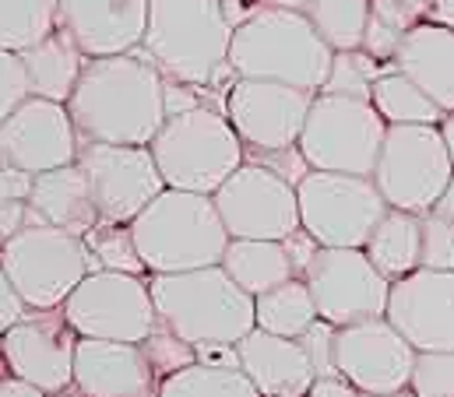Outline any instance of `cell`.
<instances>
[{"instance_id": "1", "label": "cell", "mask_w": 454, "mask_h": 397, "mask_svg": "<svg viewBox=\"0 0 454 397\" xmlns=\"http://www.w3.org/2000/svg\"><path fill=\"white\" fill-rule=\"evenodd\" d=\"M67 113L78 141L148 148L166 123V78L141 53L89 60Z\"/></svg>"}, {"instance_id": "2", "label": "cell", "mask_w": 454, "mask_h": 397, "mask_svg": "<svg viewBox=\"0 0 454 397\" xmlns=\"http://www.w3.org/2000/svg\"><path fill=\"white\" fill-rule=\"evenodd\" d=\"M232 18L226 0H148L141 57L169 82L198 92L236 78L229 67Z\"/></svg>"}, {"instance_id": "3", "label": "cell", "mask_w": 454, "mask_h": 397, "mask_svg": "<svg viewBox=\"0 0 454 397\" xmlns=\"http://www.w3.org/2000/svg\"><path fill=\"white\" fill-rule=\"evenodd\" d=\"M332 46L314 32L303 11L257 7L229 43V67L243 82H275L317 96L332 74Z\"/></svg>"}, {"instance_id": "4", "label": "cell", "mask_w": 454, "mask_h": 397, "mask_svg": "<svg viewBox=\"0 0 454 397\" xmlns=\"http://www.w3.org/2000/svg\"><path fill=\"white\" fill-rule=\"evenodd\" d=\"M155 320L194 348L239 345L254 327V299L223 268L184 275H148Z\"/></svg>"}, {"instance_id": "5", "label": "cell", "mask_w": 454, "mask_h": 397, "mask_svg": "<svg viewBox=\"0 0 454 397\" xmlns=\"http://www.w3.org/2000/svg\"><path fill=\"white\" fill-rule=\"evenodd\" d=\"M130 236L148 275L219 268L229 246V232L215 211V200L184 191H162L130 222Z\"/></svg>"}, {"instance_id": "6", "label": "cell", "mask_w": 454, "mask_h": 397, "mask_svg": "<svg viewBox=\"0 0 454 397\" xmlns=\"http://www.w3.org/2000/svg\"><path fill=\"white\" fill-rule=\"evenodd\" d=\"M148 152L155 159V169L166 191L205 194V198H212L247 162L243 141L236 137L226 113L212 105L166 116Z\"/></svg>"}, {"instance_id": "7", "label": "cell", "mask_w": 454, "mask_h": 397, "mask_svg": "<svg viewBox=\"0 0 454 397\" xmlns=\"http://www.w3.org/2000/svg\"><path fill=\"white\" fill-rule=\"evenodd\" d=\"M0 271L28 309H60L99 264L85 239L50 225H25L0 246Z\"/></svg>"}, {"instance_id": "8", "label": "cell", "mask_w": 454, "mask_h": 397, "mask_svg": "<svg viewBox=\"0 0 454 397\" xmlns=\"http://www.w3.org/2000/svg\"><path fill=\"white\" fill-rule=\"evenodd\" d=\"M387 123L366 99L314 96L300 134V155L314 173L373 176Z\"/></svg>"}, {"instance_id": "9", "label": "cell", "mask_w": 454, "mask_h": 397, "mask_svg": "<svg viewBox=\"0 0 454 397\" xmlns=\"http://www.w3.org/2000/svg\"><path fill=\"white\" fill-rule=\"evenodd\" d=\"M395 211L427 214L454 180V162L441 127H387L377 169L370 176Z\"/></svg>"}, {"instance_id": "10", "label": "cell", "mask_w": 454, "mask_h": 397, "mask_svg": "<svg viewBox=\"0 0 454 397\" xmlns=\"http://www.w3.org/2000/svg\"><path fill=\"white\" fill-rule=\"evenodd\" d=\"M300 229L325 250H363L387 214L377 183L370 176L307 173L296 187Z\"/></svg>"}, {"instance_id": "11", "label": "cell", "mask_w": 454, "mask_h": 397, "mask_svg": "<svg viewBox=\"0 0 454 397\" xmlns=\"http://www.w3.org/2000/svg\"><path fill=\"white\" fill-rule=\"evenodd\" d=\"M60 309L71 331L92 341L141 345L159 323L148 278L116 275V271H92Z\"/></svg>"}, {"instance_id": "12", "label": "cell", "mask_w": 454, "mask_h": 397, "mask_svg": "<svg viewBox=\"0 0 454 397\" xmlns=\"http://www.w3.org/2000/svg\"><path fill=\"white\" fill-rule=\"evenodd\" d=\"M215 211L226 225L229 239H268L286 243L300 232L296 187L275 176L264 166L243 162L226 183L212 194Z\"/></svg>"}, {"instance_id": "13", "label": "cell", "mask_w": 454, "mask_h": 397, "mask_svg": "<svg viewBox=\"0 0 454 397\" xmlns=\"http://www.w3.org/2000/svg\"><path fill=\"white\" fill-rule=\"evenodd\" d=\"M303 282L314 296L317 316L332 327H352L363 320H380L387 313L391 282L370 264L363 250H317Z\"/></svg>"}, {"instance_id": "14", "label": "cell", "mask_w": 454, "mask_h": 397, "mask_svg": "<svg viewBox=\"0 0 454 397\" xmlns=\"http://www.w3.org/2000/svg\"><path fill=\"white\" fill-rule=\"evenodd\" d=\"M78 166L89 180L99 218L114 222V225H130L152 200L166 191L148 148L78 141Z\"/></svg>"}, {"instance_id": "15", "label": "cell", "mask_w": 454, "mask_h": 397, "mask_svg": "<svg viewBox=\"0 0 454 397\" xmlns=\"http://www.w3.org/2000/svg\"><path fill=\"white\" fill-rule=\"evenodd\" d=\"M4 359L11 377L32 384L43 394L74 387V348L78 334L64 320V309H28L4 338Z\"/></svg>"}, {"instance_id": "16", "label": "cell", "mask_w": 454, "mask_h": 397, "mask_svg": "<svg viewBox=\"0 0 454 397\" xmlns=\"http://www.w3.org/2000/svg\"><path fill=\"white\" fill-rule=\"evenodd\" d=\"M314 105L310 92L275 85V82H243L226 92V120L232 123L236 137L243 141V152H286L300 144L307 113Z\"/></svg>"}, {"instance_id": "17", "label": "cell", "mask_w": 454, "mask_h": 397, "mask_svg": "<svg viewBox=\"0 0 454 397\" xmlns=\"http://www.w3.org/2000/svg\"><path fill=\"white\" fill-rule=\"evenodd\" d=\"M335 370L359 394L391 397L412 384L416 348L380 316L335 334Z\"/></svg>"}, {"instance_id": "18", "label": "cell", "mask_w": 454, "mask_h": 397, "mask_svg": "<svg viewBox=\"0 0 454 397\" xmlns=\"http://www.w3.org/2000/svg\"><path fill=\"white\" fill-rule=\"evenodd\" d=\"M74 162L78 134L67 105L28 96L0 123V166L25 176H43Z\"/></svg>"}, {"instance_id": "19", "label": "cell", "mask_w": 454, "mask_h": 397, "mask_svg": "<svg viewBox=\"0 0 454 397\" xmlns=\"http://www.w3.org/2000/svg\"><path fill=\"white\" fill-rule=\"evenodd\" d=\"M384 320L419 352H454V271H412L391 282Z\"/></svg>"}, {"instance_id": "20", "label": "cell", "mask_w": 454, "mask_h": 397, "mask_svg": "<svg viewBox=\"0 0 454 397\" xmlns=\"http://www.w3.org/2000/svg\"><path fill=\"white\" fill-rule=\"evenodd\" d=\"M148 0H60L57 28L85 53V60H106L137 53L145 43Z\"/></svg>"}, {"instance_id": "21", "label": "cell", "mask_w": 454, "mask_h": 397, "mask_svg": "<svg viewBox=\"0 0 454 397\" xmlns=\"http://www.w3.org/2000/svg\"><path fill=\"white\" fill-rule=\"evenodd\" d=\"M74 391L82 397H155L159 380L141 345L78 338Z\"/></svg>"}, {"instance_id": "22", "label": "cell", "mask_w": 454, "mask_h": 397, "mask_svg": "<svg viewBox=\"0 0 454 397\" xmlns=\"http://www.w3.org/2000/svg\"><path fill=\"white\" fill-rule=\"evenodd\" d=\"M239 373L254 384L261 397H307L314 387V366L300 341L275 338L264 331H250L239 345Z\"/></svg>"}, {"instance_id": "23", "label": "cell", "mask_w": 454, "mask_h": 397, "mask_svg": "<svg viewBox=\"0 0 454 397\" xmlns=\"http://www.w3.org/2000/svg\"><path fill=\"white\" fill-rule=\"evenodd\" d=\"M99 207L92 200L89 180L82 166H64L43 176H32V194H28V225H50L67 236L85 239L99 225Z\"/></svg>"}, {"instance_id": "24", "label": "cell", "mask_w": 454, "mask_h": 397, "mask_svg": "<svg viewBox=\"0 0 454 397\" xmlns=\"http://www.w3.org/2000/svg\"><path fill=\"white\" fill-rule=\"evenodd\" d=\"M395 71L405 74L412 85H419L430 99L441 105V113H454V32L419 21L405 32Z\"/></svg>"}, {"instance_id": "25", "label": "cell", "mask_w": 454, "mask_h": 397, "mask_svg": "<svg viewBox=\"0 0 454 397\" xmlns=\"http://www.w3.org/2000/svg\"><path fill=\"white\" fill-rule=\"evenodd\" d=\"M21 64H25V78H28V92L35 99L46 102H60L67 105L74 89H78V78L85 71V53L71 43L67 32L53 28L43 43L28 46L25 53H18Z\"/></svg>"}, {"instance_id": "26", "label": "cell", "mask_w": 454, "mask_h": 397, "mask_svg": "<svg viewBox=\"0 0 454 397\" xmlns=\"http://www.w3.org/2000/svg\"><path fill=\"white\" fill-rule=\"evenodd\" d=\"M219 268L250 299L264 296V292L300 278L286 243H268V239H229L226 257H223Z\"/></svg>"}, {"instance_id": "27", "label": "cell", "mask_w": 454, "mask_h": 397, "mask_svg": "<svg viewBox=\"0 0 454 397\" xmlns=\"http://www.w3.org/2000/svg\"><path fill=\"white\" fill-rule=\"evenodd\" d=\"M419 250H423L419 214L395 211V207H387V214L373 229L370 243L363 246V253L370 257V264L387 282H398V278H409L412 271H419Z\"/></svg>"}, {"instance_id": "28", "label": "cell", "mask_w": 454, "mask_h": 397, "mask_svg": "<svg viewBox=\"0 0 454 397\" xmlns=\"http://www.w3.org/2000/svg\"><path fill=\"white\" fill-rule=\"evenodd\" d=\"M254 316H257V331L275 334V338H293V341H300L321 320L303 278H293L254 299Z\"/></svg>"}, {"instance_id": "29", "label": "cell", "mask_w": 454, "mask_h": 397, "mask_svg": "<svg viewBox=\"0 0 454 397\" xmlns=\"http://www.w3.org/2000/svg\"><path fill=\"white\" fill-rule=\"evenodd\" d=\"M370 102L387 127H441L444 120L441 105L398 71H387L384 78H377Z\"/></svg>"}, {"instance_id": "30", "label": "cell", "mask_w": 454, "mask_h": 397, "mask_svg": "<svg viewBox=\"0 0 454 397\" xmlns=\"http://www.w3.org/2000/svg\"><path fill=\"white\" fill-rule=\"evenodd\" d=\"M303 14L314 32L332 46V53H348L363 46L370 0H310Z\"/></svg>"}, {"instance_id": "31", "label": "cell", "mask_w": 454, "mask_h": 397, "mask_svg": "<svg viewBox=\"0 0 454 397\" xmlns=\"http://www.w3.org/2000/svg\"><path fill=\"white\" fill-rule=\"evenodd\" d=\"M60 0H0V50L25 53L57 28Z\"/></svg>"}, {"instance_id": "32", "label": "cell", "mask_w": 454, "mask_h": 397, "mask_svg": "<svg viewBox=\"0 0 454 397\" xmlns=\"http://www.w3.org/2000/svg\"><path fill=\"white\" fill-rule=\"evenodd\" d=\"M155 397H261L254 384L239 370H212V366H191L176 377L159 380Z\"/></svg>"}, {"instance_id": "33", "label": "cell", "mask_w": 454, "mask_h": 397, "mask_svg": "<svg viewBox=\"0 0 454 397\" xmlns=\"http://www.w3.org/2000/svg\"><path fill=\"white\" fill-rule=\"evenodd\" d=\"M85 246L92 253V261L99 264V271H116V275H134L145 278V261L137 253V243L130 236V225H114V222H99L89 236Z\"/></svg>"}, {"instance_id": "34", "label": "cell", "mask_w": 454, "mask_h": 397, "mask_svg": "<svg viewBox=\"0 0 454 397\" xmlns=\"http://www.w3.org/2000/svg\"><path fill=\"white\" fill-rule=\"evenodd\" d=\"M387 71H395V64H377L373 57H366L363 50H348L335 53L332 60V74L325 82V89L317 96H345V99H366L377 85V78H384Z\"/></svg>"}, {"instance_id": "35", "label": "cell", "mask_w": 454, "mask_h": 397, "mask_svg": "<svg viewBox=\"0 0 454 397\" xmlns=\"http://www.w3.org/2000/svg\"><path fill=\"white\" fill-rule=\"evenodd\" d=\"M141 352H145V359H148L155 380H166V377H176V373L198 366V348L187 345L184 338H176V334H173L169 327H162V323L152 327V334L141 341Z\"/></svg>"}, {"instance_id": "36", "label": "cell", "mask_w": 454, "mask_h": 397, "mask_svg": "<svg viewBox=\"0 0 454 397\" xmlns=\"http://www.w3.org/2000/svg\"><path fill=\"white\" fill-rule=\"evenodd\" d=\"M423 225V250H419V268L427 271H454V222H448L437 211L419 214Z\"/></svg>"}, {"instance_id": "37", "label": "cell", "mask_w": 454, "mask_h": 397, "mask_svg": "<svg viewBox=\"0 0 454 397\" xmlns=\"http://www.w3.org/2000/svg\"><path fill=\"white\" fill-rule=\"evenodd\" d=\"M409 387L419 397H454V352H419Z\"/></svg>"}, {"instance_id": "38", "label": "cell", "mask_w": 454, "mask_h": 397, "mask_svg": "<svg viewBox=\"0 0 454 397\" xmlns=\"http://www.w3.org/2000/svg\"><path fill=\"white\" fill-rule=\"evenodd\" d=\"M28 78H25V64L18 53L0 50V123L28 99Z\"/></svg>"}, {"instance_id": "39", "label": "cell", "mask_w": 454, "mask_h": 397, "mask_svg": "<svg viewBox=\"0 0 454 397\" xmlns=\"http://www.w3.org/2000/svg\"><path fill=\"white\" fill-rule=\"evenodd\" d=\"M335 334H339V327L317 320V323L300 338V345H303V352H307V359H310L317 380H321V377H339V370H335Z\"/></svg>"}, {"instance_id": "40", "label": "cell", "mask_w": 454, "mask_h": 397, "mask_svg": "<svg viewBox=\"0 0 454 397\" xmlns=\"http://www.w3.org/2000/svg\"><path fill=\"white\" fill-rule=\"evenodd\" d=\"M427 7H430V0H370V14L402 32L427 21Z\"/></svg>"}, {"instance_id": "41", "label": "cell", "mask_w": 454, "mask_h": 397, "mask_svg": "<svg viewBox=\"0 0 454 397\" xmlns=\"http://www.w3.org/2000/svg\"><path fill=\"white\" fill-rule=\"evenodd\" d=\"M254 166L271 169L275 176H282L289 187H300L303 176L310 173L307 159L300 155V148H286V152H254Z\"/></svg>"}, {"instance_id": "42", "label": "cell", "mask_w": 454, "mask_h": 397, "mask_svg": "<svg viewBox=\"0 0 454 397\" xmlns=\"http://www.w3.org/2000/svg\"><path fill=\"white\" fill-rule=\"evenodd\" d=\"M25 313H28V306L21 302V296L11 289V282H7L4 271H0V338H4Z\"/></svg>"}, {"instance_id": "43", "label": "cell", "mask_w": 454, "mask_h": 397, "mask_svg": "<svg viewBox=\"0 0 454 397\" xmlns=\"http://www.w3.org/2000/svg\"><path fill=\"white\" fill-rule=\"evenodd\" d=\"M25 225H28V200L0 204V246L11 243Z\"/></svg>"}, {"instance_id": "44", "label": "cell", "mask_w": 454, "mask_h": 397, "mask_svg": "<svg viewBox=\"0 0 454 397\" xmlns=\"http://www.w3.org/2000/svg\"><path fill=\"white\" fill-rule=\"evenodd\" d=\"M32 194V176L0 166V204H14V200H28Z\"/></svg>"}, {"instance_id": "45", "label": "cell", "mask_w": 454, "mask_h": 397, "mask_svg": "<svg viewBox=\"0 0 454 397\" xmlns=\"http://www.w3.org/2000/svg\"><path fill=\"white\" fill-rule=\"evenodd\" d=\"M198 362L212 366V370H239L236 345H205V348H198Z\"/></svg>"}, {"instance_id": "46", "label": "cell", "mask_w": 454, "mask_h": 397, "mask_svg": "<svg viewBox=\"0 0 454 397\" xmlns=\"http://www.w3.org/2000/svg\"><path fill=\"white\" fill-rule=\"evenodd\" d=\"M307 397H363V394L345 377H321V380H314V387H310Z\"/></svg>"}, {"instance_id": "47", "label": "cell", "mask_w": 454, "mask_h": 397, "mask_svg": "<svg viewBox=\"0 0 454 397\" xmlns=\"http://www.w3.org/2000/svg\"><path fill=\"white\" fill-rule=\"evenodd\" d=\"M427 21H430V25H441V28H451L454 32V0H430V7H427Z\"/></svg>"}, {"instance_id": "48", "label": "cell", "mask_w": 454, "mask_h": 397, "mask_svg": "<svg viewBox=\"0 0 454 397\" xmlns=\"http://www.w3.org/2000/svg\"><path fill=\"white\" fill-rule=\"evenodd\" d=\"M0 397H50V394L35 391L32 384H25L18 377H7V380H0Z\"/></svg>"}, {"instance_id": "49", "label": "cell", "mask_w": 454, "mask_h": 397, "mask_svg": "<svg viewBox=\"0 0 454 397\" xmlns=\"http://www.w3.org/2000/svg\"><path fill=\"white\" fill-rule=\"evenodd\" d=\"M437 214H444L448 222H454V180L448 183V191H444V198L437 200V207H434Z\"/></svg>"}, {"instance_id": "50", "label": "cell", "mask_w": 454, "mask_h": 397, "mask_svg": "<svg viewBox=\"0 0 454 397\" xmlns=\"http://www.w3.org/2000/svg\"><path fill=\"white\" fill-rule=\"evenodd\" d=\"M310 0H257V7H282V11H307Z\"/></svg>"}, {"instance_id": "51", "label": "cell", "mask_w": 454, "mask_h": 397, "mask_svg": "<svg viewBox=\"0 0 454 397\" xmlns=\"http://www.w3.org/2000/svg\"><path fill=\"white\" fill-rule=\"evenodd\" d=\"M441 137H444L448 155H451V162H454V113H448V116L441 120Z\"/></svg>"}, {"instance_id": "52", "label": "cell", "mask_w": 454, "mask_h": 397, "mask_svg": "<svg viewBox=\"0 0 454 397\" xmlns=\"http://www.w3.org/2000/svg\"><path fill=\"white\" fill-rule=\"evenodd\" d=\"M11 377V370H7V359H4V348H0V380H7Z\"/></svg>"}, {"instance_id": "53", "label": "cell", "mask_w": 454, "mask_h": 397, "mask_svg": "<svg viewBox=\"0 0 454 397\" xmlns=\"http://www.w3.org/2000/svg\"><path fill=\"white\" fill-rule=\"evenodd\" d=\"M50 397H82V394H78V391L71 387V391H60V394H50Z\"/></svg>"}, {"instance_id": "54", "label": "cell", "mask_w": 454, "mask_h": 397, "mask_svg": "<svg viewBox=\"0 0 454 397\" xmlns=\"http://www.w3.org/2000/svg\"><path fill=\"white\" fill-rule=\"evenodd\" d=\"M363 397H370V394H363ZM373 397H377V394H373ZM391 397H398V394H391Z\"/></svg>"}]
</instances>
